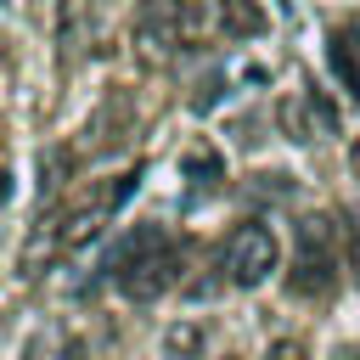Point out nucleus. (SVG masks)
Listing matches in <instances>:
<instances>
[{
	"instance_id": "nucleus-2",
	"label": "nucleus",
	"mask_w": 360,
	"mask_h": 360,
	"mask_svg": "<svg viewBox=\"0 0 360 360\" xmlns=\"http://www.w3.org/2000/svg\"><path fill=\"white\" fill-rule=\"evenodd\" d=\"M129 39H135V56L146 68H169L191 39V6L186 0H141L135 22H129Z\"/></svg>"
},
{
	"instance_id": "nucleus-6",
	"label": "nucleus",
	"mask_w": 360,
	"mask_h": 360,
	"mask_svg": "<svg viewBox=\"0 0 360 360\" xmlns=\"http://www.w3.org/2000/svg\"><path fill=\"white\" fill-rule=\"evenodd\" d=\"M326 56H332V73L343 79V90L360 101V28H354V22L332 28V39H326Z\"/></svg>"
},
{
	"instance_id": "nucleus-4",
	"label": "nucleus",
	"mask_w": 360,
	"mask_h": 360,
	"mask_svg": "<svg viewBox=\"0 0 360 360\" xmlns=\"http://www.w3.org/2000/svg\"><path fill=\"white\" fill-rule=\"evenodd\" d=\"M338 281V259H332V225L326 219H309L298 231V259L287 270V292L292 298H326Z\"/></svg>"
},
{
	"instance_id": "nucleus-15",
	"label": "nucleus",
	"mask_w": 360,
	"mask_h": 360,
	"mask_svg": "<svg viewBox=\"0 0 360 360\" xmlns=\"http://www.w3.org/2000/svg\"><path fill=\"white\" fill-rule=\"evenodd\" d=\"M225 360H231V354H225Z\"/></svg>"
},
{
	"instance_id": "nucleus-1",
	"label": "nucleus",
	"mask_w": 360,
	"mask_h": 360,
	"mask_svg": "<svg viewBox=\"0 0 360 360\" xmlns=\"http://www.w3.org/2000/svg\"><path fill=\"white\" fill-rule=\"evenodd\" d=\"M174 276H180V253H174V236H169L163 225H135V231H124V242H118L112 259H107V281H112L129 304L163 298Z\"/></svg>"
},
{
	"instance_id": "nucleus-9",
	"label": "nucleus",
	"mask_w": 360,
	"mask_h": 360,
	"mask_svg": "<svg viewBox=\"0 0 360 360\" xmlns=\"http://www.w3.org/2000/svg\"><path fill=\"white\" fill-rule=\"evenodd\" d=\"M202 343H208V332H202L197 321H174V326L163 332V354H169V360H197Z\"/></svg>"
},
{
	"instance_id": "nucleus-8",
	"label": "nucleus",
	"mask_w": 360,
	"mask_h": 360,
	"mask_svg": "<svg viewBox=\"0 0 360 360\" xmlns=\"http://www.w3.org/2000/svg\"><path fill=\"white\" fill-rule=\"evenodd\" d=\"M180 174L191 180V186H214V180H225V158L214 152V146H186V158H180Z\"/></svg>"
},
{
	"instance_id": "nucleus-13",
	"label": "nucleus",
	"mask_w": 360,
	"mask_h": 360,
	"mask_svg": "<svg viewBox=\"0 0 360 360\" xmlns=\"http://www.w3.org/2000/svg\"><path fill=\"white\" fill-rule=\"evenodd\" d=\"M349 174H354V180H360V141H354V146H349Z\"/></svg>"
},
{
	"instance_id": "nucleus-10",
	"label": "nucleus",
	"mask_w": 360,
	"mask_h": 360,
	"mask_svg": "<svg viewBox=\"0 0 360 360\" xmlns=\"http://www.w3.org/2000/svg\"><path fill=\"white\" fill-rule=\"evenodd\" d=\"M68 169H73V158H68L62 146H56L51 158H39V191H45V197H56V191H62V180H68Z\"/></svg>"
},
{
	"instance_id": "nucleus-11",
	"label": "nucleus",
	"mask_w": 360,
	"mask_h": 360,
	"mask_svg": "<svg viewBox=\"0 0 360 360\" xmlns=\"http://www.w3.org/2000/svg\"><path fill=\"white\" fill-rule=\"evenodd\" d=\"M264 360H309V349L298 343V338H281V343H270V354Z\"/></svg>"
},
{
	"instance_id": "nucleus-3",
	"label": "nucleus",
	"mask_w": 360,
	"mask_h": 360,
	"mask_svg": "<svg viewBox=\"0 0 360 360\" xmlns=\"http://www.w3.org/2000/svg\"><path fill=\"white\" fill-rule=\"evenodd\" d=\"M281 264V242L264 219H242L231 236H225V276L236 287H259L270 281V270Z\"/></svg>"
},
{
	"instance_id": "nucleus-7",
	"label": "nucleus",
	"mask_w": 360,
	"mask_h": 360,
	"mask_svg": "<svg viewBox=\"0 0 360 360\" xmlns=\"http://www.w3.org/2000/svg\"><path fill=\"white\" fill-rule=\"evenodd\" d=\"M214 11H219V28H225V39H253V34H264V22H270L259 0H219Z\"/></svg>"
},
{
	"instance_id": "nucleus-14",
	"label": "nucleus",
	"mask_w": 360,
	"mask_h": 360,
	"mask_svg": "<svg viewBox=\"0 0 360 360\" xmlns=\"http://www.w3.org/2000/svg\"><path fill=\"white\" fill-rule=\"evenodd\" d=\"M332 360H360V354H354V349H338V354H332Z\"/></svg>"
},
{
	"instance_id": "nucleus-12",
	"label": "nucleus",
	"mask_w": 360,
	"mask_h": 360,
	"mask_svg": "<svg viewBox=\"0 0 360 360\" xmlns=\"http://www.w3.org/2000/svg\"><path fill=\"white\" fill-rule=\"evenodd\" d=\"M349 276H354V287H360V236L349 242Z\"/></svg>"
},
{
	"instance_id": "nucleus-5",
	"label": "nucleus",
	"mask_w": 360,
	"mask_h": 360,
	"mask_svg": "<svg viewBox=\"0 0 360 360\" xmlns=\"http://www.w3.org/2000/svg\"><path fill=\"white\" fill-rule=\"evenodd\" d=\"M276 129L287 141H326V135H338V107L321 90H287L276 101Z\"/></svg>"
}]
</instances>
